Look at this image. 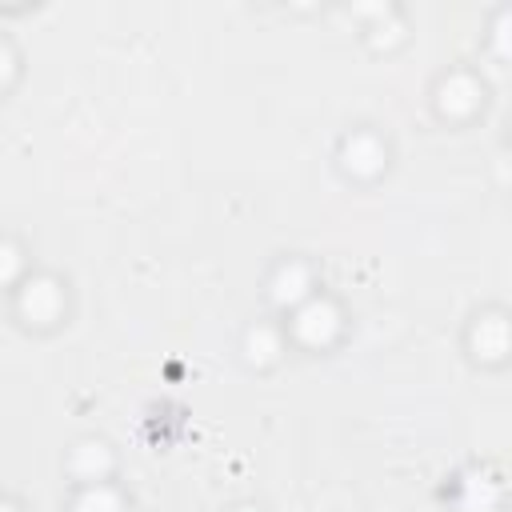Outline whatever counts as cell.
<instances>
[{"label":"cell","mask_w":512,"mask_h":512,"mask_svg":"<svg viewBox=\"0 0 512 512\" xmlns=\"http://www.w3.org/2000/svg\"><path fill=\"white\" fill-rule=\"evenodd\" d=\"M244 352H248V360L252 364H272L280 352H284V336H280V328H272V324H256L252 332H248V340H244Z\"/></svg>","instance_id":"ba28073f"},{"label":"cell","mask_w":512,"mask_h":512,"mask_svg":"<svg viewBox=\"0 0 512 512\" xmlns=\"http://www.w3.org/2000/svg\"><path fill=\"white\" fill-rule=\"evenodd\" d=\"M68 468H72L84 484H104V476L112 472V452H108V444H100V440H84V444L72 448Z\"/></svg>","instance_id":"8992f818"},{"label":"cell","mask_w":512,"mask_h":512,"mask_svg":"<svg viewBox=\"0 0 512 512\" xmlns=\"http://www.w3.org/2000/svg\"><path fill=\"white\" fill-rule=\"evenodd\" d=\"M288 328H292V336H296L300 344H308V348H328V344L340 336L344 316H340V308H336L328 296H308L304 304L292 308Z\"/></svg>","instance_id":"6da1fadb"},{"label":"cell","mask_w":512,"mask_h":512,"mask_svg":"<svg viewBox=\"0 0 512 512\" xmlns=\"http://www.w3.org/2000/svg\"><path fill=\"white\" fill-rule=\"evenodd\" d=\"M244 512H252V508H244Z\"/></svg>","instance_id":"4fadbf2b"},{"label":"cell","mask_w":512,"mask_h":512,"mask_svg":"<svg viewBox=\"0 0 512 512\" xmlns=\"http://www.w3.org/2000/svg\"><path fill=\"white\" fill-rule=\"evenodd\" d=\"M480 100H484V88H480V80L468 76V72H452V76H444L440 88H436V108H440V116H448V120H468V116L480 108Z\"/></svg>","instance_id":"3957f363"},{"label":"cell","mask_w":512,"mask_h":512,"mask_svg":"<svg viewBox=\"0 0 512 512\" xmlns=\"http://www.w3.org/2000/svg\"><path fill=\"white\" fill-rule=\"evenodd\" d=\"M72 512H124V496L112 484H84Z\"/></svg>","instance_id":"9c48e42d"},{"label":"cell","mask_w":512,"mask_h":512,"mask_svg":"<svg viewBox=\"0 0 512 512\" xmlns=\"http://www.w3.org/2000/svg\"><path fill=\"white\" fill-rule=\"evenodd\" d=\"M472 348H476L480 360H504V352H508V324H504L500 312L480 316V324L472 328Z\"/></svg>","instance_id":"52a82bcc"},{"label":"cell","mask_w":512,"mask_h":512,"mask_svg":"<svg viewBox=\"0 0 512 512\" xmlns=\"http://www.w3.org/2000/svg\"><path fill=\"white\" fill-rule=\"evenodd\" d=\"M16 312L24 316V324H36V328H48L60 320L64 312V292L52 276H28L16 292Z\"/></svg>","instance_id":"7a4b0ae2"},{"label":"cell","mask_w":512,"mask_h":512,"mask_svg":"<svg viewBox=\"0 0 512 512\" xmlns=\"http://www.w3.org/2000/svg\"><path fill=\"white\" fill-rule=\"evenodd\" d=\"M0 512H20L16 504H8V500H0Z\"/></svg>","instance_id":"7c38bea8"},{"label":"cell","mask_w":512,"mask_h":512,"mask_svg":"<svg viewBox=\"0 0 512 512\" xmlns=\"http://www.w3.org/2000/svg\"><path fill=\"white\" fill-rule=\"evenodd\" d=\"M20 272H24V252L12 240H0V284L20 280Z\"/></svg>","instance_id":"30bf717a"},{"label":"cell","mask_w":512,"mask_h":512,"mask_svg":"<svg viewBox=\"0 0 512 512\" xmlns=\"http://www.w3.org/2000/svg\"><path fill=\"white\" fill-rule=\"evenodd\" d=\"M384 160H388V148H384L380 136H372V132H352V136L340 144V164H344V172H352V176H360V180L376 176V172L384 168Z\"/></svg>","instance_id":"277c9868"},{"label":"cell","mask_w":512,"mask_h":512,"mask_svg":"<svg viewBox=\"0 0 512 512\" xmlns=\"http://www.w3.org/2000/svg\"><path fill=\"white\" fill-rule=\"evenodd\" d=\"M268 296H272L276 308H288V312H292L296 304H304V300L312 296V272H308V264H300V260H284V264L272 272Z\"/></svg>","instance_id":"5b68a950"},{"label":"cell","mask_w":512,"mask_h":512,"mask_svg":"<svg viewBox=\"0 0 512 512\" xmlns=\"http://www.w3.org/2000/svg\"><path fill=\"white\" fill-rule=\"evenodd\" d=\"M12 76H16V52L8 40H0V88H8Z\"/></svg>","instance_id":"8fae6325"}]
</instances>
